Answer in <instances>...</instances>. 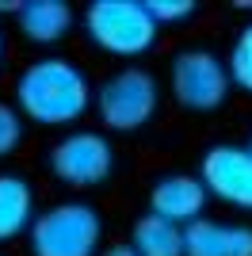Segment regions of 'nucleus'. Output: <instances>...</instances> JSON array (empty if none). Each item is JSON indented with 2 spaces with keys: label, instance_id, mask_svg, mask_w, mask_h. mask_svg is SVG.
Instances as JSON below:
<instances>
[{
  "label": "nucleus",
  "instance_id": "1",
  "mask_svg": "<svg viewBox=\"0 0 252 256\" xmlns=\"http://www.w3.org/2000/svg\"><path fill=\"white\" fill-rule=\"evenodd\" d=\"M92 100L96 88L88 73L62 54H42L27 62L12 88V104L20 107V115L46 130H65L80 122L92 111Z\"/></svg>",
  "mask_w": 252,
  "mask_h": 256
},
{
  "label": "nucleus",
  "instance_id": "2",
  "mask_svg": "<svg viewBox=\"0 0 252 256\" xmlns=\"http://www.w3.org/2000/svg\"><path fill=\"white\" fill-rule=\"evenodd\" d=\"M164 104V84L146 65H118L96 88L92 111L104 134H142L153 126Z\"/></svg>",
  "mask_w": 252,
  "mask_h": 256
},
{
  "label": "nucleus",
  "instance_id": "3",
  "mask_svg": "<svg viewBox=\"0 0 252 256\" xmlns=\"http://www.w3.org/2000/svg\"><path fill=\"white\" fill-rule=\"evenodd\" d=\"M80 27L88 46L107 58L134 65L157 46V20L149 16L146 0H92L80 12Z\"/></svg>",
  "mask_w": 252,
  "mask_h": 256
},
{
  "label": "nucleus",
  "instance_id": "4",
  "mask_svg": "<svg viewBox=\"0 0 252 256\" xmlns=\"http://www.w3.org/2000/svg\"><path fill=\"white\" fill-rule=\"evenodd\" d=\"M107 222L88 199H58L34 214L27 230L31 256H100Z\"/></svg>",
  "mask_w": 252,
  "mask_h": 256
},
{
  "label": "nucleus",
  "instance_id": "5",
  "mask_svg": "<svg viewBox=\"0 0 252 256\" xmlns=\"http://www.w3.org/2000/svg\"><path fill=\"white\" fill-rule=\"evenodd\" d=\"M168 96L188 115H218L230 104L233 80L226 69V58L210 46H184L172 54L164 73Z\"/></svg>",
  "mask_w": 252,
  "mask_h": 256
},
{
  "label": "nucleus",
  "instance_id": "6",
  "mask_svg": "<svg viewBox=\"0 0 252 256\" xmlns=\"http://www.w3.org/2000/svg\"><path fill=\"white\" fill-rule=\"evenodd\" d=\"M46 172L54 184H62L69 192H92L104 188L118 168V150L104 130H69L58 142H50V150L42 157Z\"/></svg>",
  "mask_w": 252,
  "mask_h": 256
},
{
  "label": "nucleus",
  "instance_id": "7",
  "mask_svg": "<svg viewBox=\"0 0 252 256\" xmlns=\"http://www.w3.org/2000/svg\"><path fill=\"white\" fill-rule=\"evenodd\" d=\"M210 199L230 210L252 214V150L244 142H214L199 157V172Z\"/></svg>",
  "mask_w": 252,
  "mask_h": 256
},
{
  "label": "nucleus",
  "instance_id": "8",
  "mask_svg": "<svg viewBox=\"0 0 252 256\" xmlns=\"http://www.w3.org/2000/svg\"><path fill=\"white\" fill-rule=\"evenodd\" d=\"M210 195L195 172H164L149 184V214H157L164 222L188 226L206 214Z\"/></svg>",
  "mask_w": 252,
  "mask_h": 256
},
{
  "label": "nucleus",
  "instance_id": "9",
  "mask_svg": "<svg viewBox=\"0 0 252 256\" xmlns=\"http://www.w3.org/2000/svg\"><path fill=\"white\" fill-rule=\"evenodd\" d=\"M76 16L69 0H23V12L16 16V27L31 46H58L76 27Z\"/></svg>",
  "mask_w": 252,
  "mask_h": 256
},
{
  "label": "nucleus",
  "instance_id": "10",
  "mask_svg": "<svg viewBox=\"0 0 252 256\" xmlns=\"http://www.w3.org/2000/svg\"><path fill=\"white\" fill-rule=\"evenodd\" d=\"M34 184L23 176V172H0V245H12L27 237L34 214Z\"/></svg>",
  "mask_w": 252,
  "mask_h": 256
},
{
  "label": "nucleus",
  "instance_id": "11",
  "mask_svg": "<svg viewBox=\"0 0 252 256\" xmlns=\"http://www.w3.org/2000/svg\"><path fill=\"white\" fill-rule=\"evenodd\" d=\"M130 248L138 256H184V226L146 210L130 226Z\"/></svg>",
  "mask_w": 252,
  "mask_h": 256
},
{
  "label": "nucleus",
  "instance_id": "12",
  "mask_svg": "<svg viewBox=\"0 0 252 256\" xmlns=\"http://www.w3.org/2000/svg\"><path fill=\"white\" fill-rule=\"evenodd\" d=\"M184 256H226V222L195 218L184 226Z\"/></svg>",
  "mask_w": 252,
  "mask_h": 256
},
{
  "label": "nucleus",
  "instance_id": "13",
  "mask_svg": "<svg viewBox=\"0 0 252 256\" xmlns=\"http://www.w3.org/2000/svg\"><path fill=\"white\" fill-rule=\"evenodd\" d=\"M226 69H230L233 88L244 92V96H252V20L233 34L230 54H226Z\"/></svg>",
  "mask_w": 252,
  "mask_h": 256
},
{
  "label": "nucleus",
  "instance_id": "14",
  "mask_svg": "<svg viewBox=\"0 0 252 256\" xmlns=\"http://www.w3.org/2000/svg\"><path fill=\"white\" fill-rule=\"evenodd\" d=\"M27 142V118L20 115V107L12 100H0V160L16 157Z\"/></svg>",
  "mask_w": 252,
  "mask_h": 256
},
{
  "label": "nucleus",
  "instance_id": "15",
  "mask_svg": "<svg viewBox=\"0 0 252 256\" xmlns=\"http://www.w3.org/2000/svg\"><path fill=\"white\" fill-rule=\"evenodd\" d=\"M157 27H184L199 16V0H146Z\"/></svg>",
  "mask_w": 252,
  "mask_h": 256
},
{
  "label": "nucleus",
  "instance_id": "16",
  "mask_svg": "<svg viewBox=\"0 0 252 256\" xmlns=\"http://www.w3.org/2000/svg\"><path fill=\"white\" fill-rule=\"evenodd\" d=\"M226 256H252V226L226 222Z\"/></svg>",
  "mask_w": 252,
  "mask_h": 256
},
{
  "label": "nucleus",
  "instance_id": "17",
  "mask_svg": "<svg viewBox=\"0 0 252 256\" xmlns=\"http://www.w3.org/2000/svg\"><path fill=\"white\" fill-rule=\"evenodd\" d=\"M100 256H138V252L130 248V241H111V245H104Z\"/></svg>",
  "mask_w": 252,
  "mask_h": 256
},
{
  "label": "nucleus",
  "instance_id": "18",
  "mask_svg": "<svg viewBox=\"0 0 252 256\" xmlns=\"http://www.w3.org/2000/svg\"><path fill=\"white\" fill-rule=\"evenodd\" d=\"M20 12H23V0H0V16H12V20H16Z\"/></svg>",
  "mask_w": 252,
  "mask_h": 256
},
{
  "label": "nucleus",
  "instance_id": "19",
  "mask_svg": "<svg viewBox=\"0 0 252 256\" xmlns=\"http://www.w3.org/2000/svg\"><path fill=\"white\" fill-rule=\"evenodd\" d=\"M4 62H8V38H4V31H0V69H4Z\"/></svg>",
  "mask_w": 252,
  "mask_h": 256
},
{
  "label": "nucleus",
  "instance_id": "20",
  "mask_svg": "<svg viewBox=\"0 0 252 256\" xmlns=\"http://www.w3.org/2000/svg\"><path fill=\"white\" fill-rule=\"evenodd\" d=\"M233 8L237 12H252V0H233Z\"/></svg>",
  "mask_w": 252,
  "mask_h": 256
},
{
  "label": "nucleus",
  "instance_id": "21",
  "mask_svg": "<svg viewBox=\"0 0 252 256\" xmlns=\"http://www.w3.org/2000/svg\"><path fill=\"white\" fill-rule=\"evenodd\" d=\"M244 146H248V150H252V134H248V142H244Z\"/></svg>",
  "mask_w": 252,
  "mask_h": 256
}]
</instances>
